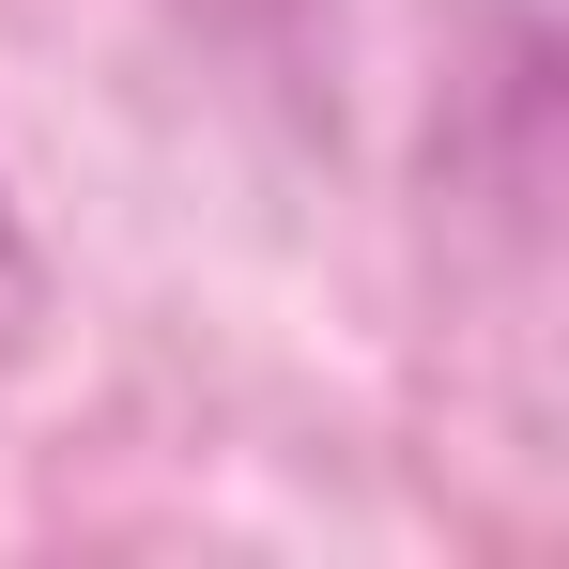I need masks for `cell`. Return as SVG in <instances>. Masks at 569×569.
Returning <instances> with one entry per match:
<instances>
[{"instance_id": "6da1fadb", "label": "cell", "mask_w": 569, "mask_h": 569, "mask_svg": "<svg viewBox=\"0 0 569 569\" xmlns=\"http://www.w3.org/2000/svg\"><path fill=\"white\" fill-rule=\"evenodd\" d=\"M31 308V247H16V216H0V323Z\"/></svg>"}]
</instances>
